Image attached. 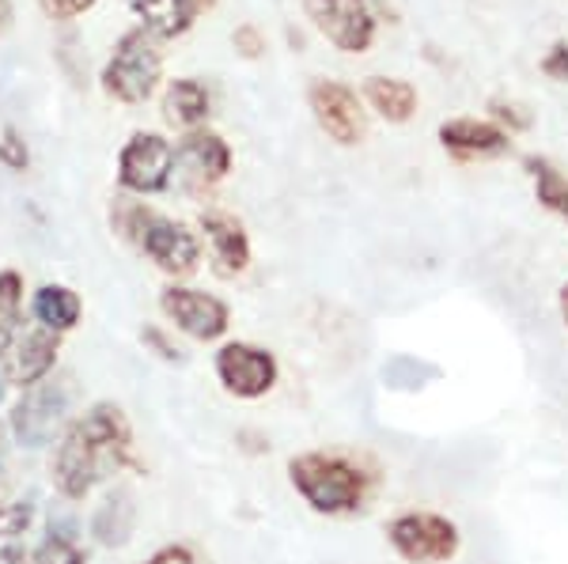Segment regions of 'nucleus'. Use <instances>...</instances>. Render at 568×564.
Returning <instances> with one entry per match:
<instances>
[{"label":"nucleus","instance_id":"nucleus-1","mask_svg":"<svg viewBox=\"0 0 568 564\" xmlns=\"http://www.w3.org/2000/svg\"><path fill=\"white\" fill-rule=\"evenodd\" d=\"M122 470H144L133 451V424L122 406L91 402L58 435L50 454L53 493L65 504H84L103 481Z\"/></svg>","mask_w":568,"mask_h":564},{"label":"nucleus","instance_id":"nucleus-2","mask_svg":"<svg viewBox=\"0 0 568 564\" xmlns=\"http://www.w3.org/2000/svg\"><path fill=\"white\" fill-rule=\"evenodd\" d=\"M288 481L315 515H353L372 493V474H364L345 454L329 451L292 454Z\"/></svg>","mask_w":568,"mask_h":564},{"label":"nucleus","instance_id":"nucleus-3","mask_svg":"<svg viewBox=\"0 0 568 564\" xmlns=\"http://www.w3.org/2000/svg\"><path fill=\"white\" fill-rule=\"evenodd\" d=\"M72 409V379L53 371L50 379H42L39 387L20 390V398L8 409L4 432L12 440V448L20 451H45L58 443V435L65 432Z\"/></svg>","mask_w":568,"mask_h":564},{"label":"nucleus","instance_id":"nucleus-4","mask_svg":"<svg viewBox=\"0 0 568 564\" xmlns=\"http://www.w3.org/2000/svg\"><path fill=\"white\" fill-rule=\"evenodd\" d=\"M163 76V53L160 39L144 27H133L118 39L114 53L103 65V91L118 103H149Z\"/></svg>","mask_w":568,"mask_h":564},{"label":"nucleus","instance_id":"nucleus-5","mask_svg":"<svg viewBox=\"0 0 568 564\" xmlns=\"http://www.w3.org/2000/svg\"><path fill=\"white\" fill-rule=\"evenodd\" d=\"M387 545L406 564H447L459 553L463 534L447 515L402 512L387 523Z\"/></svg>","mask_w":568,"mask_h":564},{"label":"nucleus","instance_id":"nucleus-6","mask_svg":"<svg viewBox=\"0 0 568 564\" xmlns=\"http://www.w3.org/2000/svg\"><path fill=\"white\" fill-rule=\"evenodd\" d=\"M213 371L224 394L240 398V402H258L281 383L277 357L254 341H224L213 357Z\"/></svg>","mask_w":568,"mask_h":564},{"label":"nucleus","instance_id":"nucleus-7","mask_svg":"<svg viewBox=\"0 0 568 564\" xmlns=\"http://www.w3.org/2000/svg\"><path fill=\"white\" fill-rule=\"evenodd\" d=\"M179 160H175V144L163 133H133L125 141V148L118 152V186L130 189V194L152 197L163 194L171 186Z\"/></svg>","mask_w":568,"mask_h":564},{"label":"nucleus","instance_id":"nucleus-8","mask_svg":"<svg viewBox=\"0 0 568 564\" xmlns=\"http://www.w3.org/2000/svg\"><path fill=\"white\" fill-rule=\"evenodd\" d=\"M160 311L175 326L179 334H186L190 341H220L232 326V307L220 296L205 293L194 285H168L160 293Z\"/></svg>","mask_w":568,"mask_h":564},{"label":"nucleus","instance_id":"nucleus-9","mask_svg":"<svg viewBox=\"0 0 568 564\" xmlns=\"http://www.w3.org/2000/svg\"><path fill=\"white\" fill-rule=\"evenodd\" d=\"M136 247L149 254V262L160 273H168V277L186 280L194 277L201 269V239L197 232H190L182 221H171V216H160V213H149V221L141 227V239H136Z\"/></svg>","mask_w":568,"mask_h":564},{"label":"nucleus","instance_id":"nucleus-10","mask_svg":"<svg viewBox=\"0 0 568 564\" xmlns=\"http://www.w3.org/2000/svg\"><path fill=\"white\" fill-rule=\"evenodd\" d=\"M307 103H311V114H315L318 130H323L329 141L345 144V148L364 141V133H368V114H364L353 88L337 84V80H315L307 91Z\"/></svg>","mask_w":568,"mask_h":564},{"label":"nucleus","instance_id":"nucleus-11","mask_svg":"<svg viewBox=\"0 0 568 564\" xmlns=\"http://www.w3.org/2000/svg\"><path fill=\"white\" fill-rule=\"evenodd\" d=\"M311 23L342 53H364L375 39L372 8L364 0H304Z\"/></svg>","mask_w":568,"mask_h":564},{"label":"nucleus","instance_id":"nucleus-12","mask_svg":"<svg viewBox=\"0 0 568 564\" xmlns=\"http://www.w3.org/2000/svg\"><path fill=\"white\" fill-rule=\"evenodd\" d=\"M61 341H65L61 334L42 330V326L20 330V338H16L12 352H8V360H4L8 383L27 390V387H39L42 379H50L61 360Z\"/></svg>","mask_w":568,"mask_h":564},{"label":"nucleus","instance_id":"nucleus-13","mask_svg":"<svg viewBox=\"0 0 568 564\" xmlns=\"http://www.w3.org/2000/svg\"><path fill=\"white\" fill-rule=\"evenodd\" d=\"M201 232L209 243V258H213V273L224 280L240 277L251 269V235L235 221L232 213H201Z\"/></svg>","mask_w":568,"mask_h":564},{"label":"nucleus","instance_id":"nucleus-14","mask_svg":"<svg viewBox=\"0 0 568 564\" xmlns=\"http://www.w3.org/2000/svg\"><path fill=\"white\" fill-rule=\"evenodd\" d=\"M175 160H179V167H186L190 178L205 182V186L227 178V171H232V148H227L224 136H216L209 130H190L182 136L175 144Z\"/></svg>","mask_w":568,"mask_h":564},{"label":"nucleus","instance_id":"nucleus-15","mask_svg":"<svg viewBox=\"0 0 568 564\" xmlns=\"http://www.w3.org/2000/svg\"><path fill=\"white\" fill-rule=\"evenodd\" d=\"M136 531V504L130 489H110L88 520V534L103 550H125Z\"/></svg>","mask_w":568,"mask_h":564},{"label":"nucleus","instance_id":"nucleus-16","mask_svg":"<svg viewBox=\"0 0 568 564\" xmlns=\"http://www.w3.org/2000/svg\"><path fill=\"white\" fill-rule=\"evenodd\" d=\"M439 144L459 156H504L511 133L493 122H478V117H455V122L439 125Z\"/></svg>","mask_w":568,"mask_h":564},{"label":"nucleus","instance_id":"nucleus-17","mask_svg":"<svg viewBox=\"0 0 568 564\" xmlns=\"http://www.w3.org/2000/svg\"><path fill=\"white\" fill-rule=\"evenodd\" d=\"M31 318H34V326L65 338V334H72L80 326V318H84V299H80L77 288L50 280V285H39L31 293Z\"/></svg>","mask_w":568,"mask_h":564},{"label":"nucleus","instance_id":"nucleus-18","mask_svg":"<svg viewBox=\"0 0 568 564\" xmlns=\"http://www.w3.org/2000/svg\"><path fill=\"white\" fill-rule=\"evenodd\" d=\"M136 20L155 39H179L194 27L201 0H130Z\"/></svg>","mask_w":568,"mask_h":564},{"label":"nucleus","instance_id":"nucleus-19","mask_svg":"<svg viewBox=\"0 0 568 564\" xmlns=\"http://www.w3.org/2000/svg\"><path fill=\"white\" fill-rule=\"evenodd\" d=\"M163 117L179 130H205L209 117V91L201 80H171L168 91H163Z\"/></svg>","mask_w":568,"mask_h":564},{"label":"nucleus","instance_id":"nucleus-20","mask_svg":"<svg viewBox=\"0 0 568 564\" xmlns=\"http://www.w3.org/2000/svg\"><path fill=\"white\" fill-rule=\"evenodd\" d=\"M364 99L372 103V111L387 122H409L417 111V91L406 80H394V76H372L364 84Z\"/></svg>","mask_w":568,"mask_h":564},{"label":"nucleus","instance_id":"nucleus-21","mask_svg":"<svg viewBox=\"0 0 568 564\" xmlns=\"http://www.w3.org/2000/svg\"><path fill=\"white\" fill-rule=\"evenodd\" d=\"M23 273L20 269H0V360H8L16 338L23 330Z\"/></svg>","mask_w":568,"mask_h":564},{"label":"nucleus","instance_id":"nucleus-22","mask_svg":"<svg viewBox=\"0 0 568 564\" xmlns=\"http://www.w3.org/2000/svg\"><path fill=\"white\" fill-rule=\"evenodd\" d=\"M527 167H530V175H535L538 202L568 224V178L549 160H527Z\"/></svg>","mask_w":568,"mask_h":564},{"label":"nucleus","instance_id":"nucleus-23","mask_svg":"<svg viewBox=\"0 0 568 564\" xmlns=\"http://www.w3.org/2000/svg\"><path fill=\"white\" fill-rule=\"evenodd\" d=\"M39 520V500L34 496H12L0 507V542H23Z\"/></svg>","mask_w":568,"mask_h":564},{"label":"nucleus","instance_id":"nucleus-24","mask_svg":"<svg viewBox=\"0 0 568 564\" xmlns=\"http://www.w3.org/2000/svg\"><path fill=\"white\" fill-rule=\"evenodd\" d=\"M31 561L34 564H88V550L80 545V539H65V534H50L39 545H31Z\"/></svg>","mask_w":568,"mask_h":564},{"label":"nucleus","instance_id":"nucleus-25","mask_svg":"<svg viewBox=\"0 0 568 564\" xmlns=\"http://www.w3.org/2000/svg\"><path fill=\"white\" fill-rule=\"evenodd\" d=\"M141 345H144V352H152V357L163 360V363H186V352H182L175 345V338L155 322L141 326Z\"/></svg>","mask_w":568,"mask_h":564},{"label":"nucleus","instance_id":"nucleus-26","mask_svg":"<svg viewBox=\"0 0 568 564\" xmlns=\"http://www.w3.org/2000/svg\"><path fill=\"white\" fill-rule=\"evenodd\" d=\"M0 163H4L8 171L31 167V152H27V141L16 125H4V130H0Z\"/></svg>","mask_w":568,"mask_h":564},{"label":"nucleus","instance_id":"nucleus-27","mask_svg":"<svg viewBox=\"0 0 568 564\" xmlns=\"http://www.w3.org/2000/svg\"><path fill=\"white\" fill-rule=\"evenodd\" d=\"M141 564H197V553L182 542H171V545H160L152 557H144Z\"/></svg>","mask_w":568,"mask_h":564},{"label":"nucleus","instance_id":"nucleus-28","mask_svg":"<svg viewBox=\"0 0 568 564\" xmlns=\"http://www.w3.org/2000/svg\"><path fill=\"white\" fill-rule=\"evenodd\" d=\"M39 4L50 20H77V16H84L95 0H39Z\"/></svg>","mask_w":568,"mask_h":564},{"label":"nucleus","instance_id":"nucleus-29","mask_svg":"<svg viewBox=\"0 0 568 564\" xmlns=\"http://www.w3.org/2000/svg\"><path fill=\"white\" fill-rule=\"evenodd\" d=\"M232 42H235V50H240L243 58H262V50H265V39L258 34V27H251V23L235 27Z\"/></svg>","mask_w":568,"mask_h":564},{"label":"nucleus","instance_id":"nucleus-30","mask_svg":"<svg viewBox=\"0 0 568 564\" xmlns=\"http://www.w3.org/2000/svg\"><path fill=\"white\" fill-rule=\"evenodd\" d=\"M542 72L549 80H561V84H568V45L557 42L554 50L542 58Z\"/></svg>","mask_w":568,"mask_h":564},{"label":"nucleus","instance_id":"nucleus-31","mask_svg":"<svg viewBox=\"0 0 568 564\" xmlns=\"http://www.w3.org/2000/svg\"><path fill=\"white\" fill-rule=\"evenodd\" d=\"M8 432L0 429V507L8 504V500H12V478H8Z\"/></svg>","mask_w":568,"mask_h":564},{"label":"nucleus","instance_id":"nucleus-32","mask_svg":"<svg viewBox=\"0 0 568 564\" xmlns=\"http://www.w3.org/2000/svg\"><path fill=\"white\" fill-rule=\"evenodd\" d=\"M493 114H497L500 122H508V133H511V130H527V125H530V117H527V114H519V106L500 103V99L493 103Z\"/></svg>","mask_w":568,"mask_h":564},{"label":"nucleus","instance_id":"nucleus-33","mask_svg":"<svg viewBox=\"0 0 568 564\" xmlns=\"http://www.w3.org/2000/svg\"><path fill=\"white\" fill-rule=\"evenodd\" d=\"M8 371H4V360H0V406H4V398H8Z\"/></svg>","mask_w":568,"mask_h":564},{"label":"nucleus","instance_id":"nucleus-34","mask_svg":"<svg viewBox=\"0 0 568 564\" xmlns=\"http://www.w3.org/2000/svg\"><path fill=\"white\" fill-rule=\"evenodd\" d=\"M8 20H12V8H8V0H0V31L8 27Z\"/></svg>","mask_w":568,"mask_h":564},{"label":"nucleus","instance_id":"nucleus-35","mask_svg":"<svg viewBox=\"0 0 568 564\" xmlns=\"http://www.w3.org/2000/svg\"><path fill=\"white\" fill-rule=\"evenodd\" d=\"M561 318H565V326H568V285L561 288Z\"/></svg>","mask_w":568,"mask_h":564}]
</instances>
